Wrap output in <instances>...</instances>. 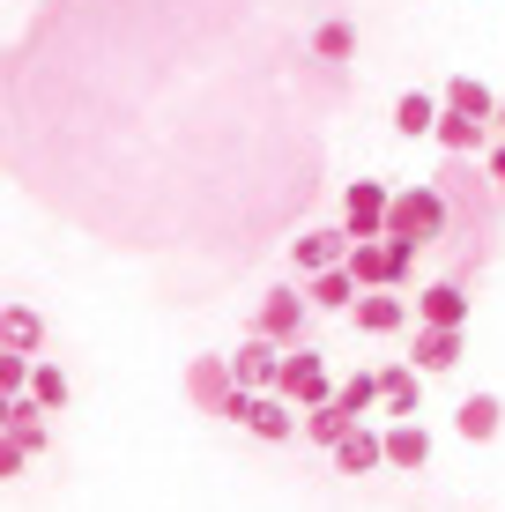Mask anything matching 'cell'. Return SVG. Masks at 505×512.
<instances>
[{
  "label": "cell",
  "instance_id": "obj_25",
  "mask_svg": "<svg viewBox=\"0 0 505 512\" xmlns=\"http://www.w3.org/2000/svg\"><path fill=\"white\" fill-rule=\"evenodd\" d=\"M335 401H342V409H350V416L364 423V416L379 409V372H350V379L335 386Z\"/></svg>",
  "mask_w": 505,
  "mask_h": 512
},
{
  "label": "cell",
  "instance_id": "obj_12",
  "mask_svg": "<svg viewBox=\"0 0 505 512\" xmlns=\"http://www.w3.org/2000/svg\"><path fill=\"white\" fill-rule=\"evenodd\" d=\"M350 320L364 334H402L409 327V297H394V290H364L357 305H350Z\"/></svg>",
  "mask_w": 505,
  "mask_h": 512
},
{
  "label": "cell",
  "instance_id": "obj_16",
  "mask_svg": "<svg viewBox=\"0 0 505 512\" xmlns=\"http://www.w3.org/2000/svg\"><path fill=\"white\" fill-rule=\"evenodd\" d=\"M416 320L424 327H468V290L461 282H431V290L416 297Z\"/></svg>",
  "mask_w": 505,
  "mask_h": 512
},
{
  "label": "cell",
  "instance_id": "obj_29",
  "mask_svg": "<svg viewBox=\"0 0 505 512\" xmlns=\"http://www.w3.org/2000/svg\"><path fill=\"white\" fill-rule=\"evenodd\" d=\"M491 179L505 186V141H491Z\"/></svg>",
  "mask_w": 505,
  "mask_h": 512
},
{
  "label": "cell",
  "instance_id": "obj_6",
  "mask_svg": "<svg viewBox=\"0 0 505 512\" xmlns=\"http://www.w3.org/2000/svg\"><path fill=\"white\" fill-rule=\"evenodd\" d=\"M342 231L350 238H387V186L379 179H350V193H342Z\"/></svg>",
  "mask_w": 505,
  "mask_h": 512
},
{
  "label": "cell",
  "instance_id": "obj_26",
  "mask_svg": "<svg viewBox=\"0 0 505 512\" xmlns=\"http://www.w3.org/2000/svg\"><path fill=\"white\" fill-rule=\"evenodd\" d=\"M312 52H320V60H350V52H357V23H342V15L320 23V30H312Z\"/></svg>",
  "mask_w": 505,
  "mask_h": 512
},
{
  "label": "cell",
  "instance_id": "obj_7",
  "mask_svg": "<svg viewBox=\"0 0 505 512\" xmlns=\"http://www.w3.org/2000/svg\"><path fill=\"white\" fill-rule=\"evenodd\" d=\"M186 401H194L201 416H223V401H231V357H194L186 364Z\"/></svg>",
  "mask_w": 505,
  "mask_h": 512
},
{
  "label": "cell",
  "instance_id": "obj_18",
  "mask_svg": "<svg viewBox=\"0 0 505 512\" xmlns=\"http://www.w3.org/2000/svg\"><path fill=\"white\" fill-rule=\"evenodd\" d=\"M357 275L350 268H320V275H305V305H327V312H350L357 305Z\"/></svg>",
  "mask_w": 505,
  "mask_h": 512
},
{
  "label": "cell",
  "instance_id": "obj_31",
  "mask_svg": "<svg viewBox=\"0 0 505 512\" xmlns=\"http://www.w3.org/2000/svg\"><path fill=\"white\" fill-rule=\"evenodd\" d=\"M0 431H8V394H0Z\"/></svg>",
  "mask_w": 505,
  "mask_h": 512
},
{
  "label": "cell",
  "instance_id": "obj_30",
  "mask_svg": "<svg viewBox=\"0 0 505 512\" xmlns=\"http://www.w3.org/2000/svg\"><path fill=\"white\" fill-rule=\"evenodd\" d=\"M491 134H498V141H505V97H498V112H491Z\"/></svg>",
  "mask_w": 505,
  "mask_h": 512
},
{
  "label": "cell",
  "instance_id": "obj_2",
  "mask_svg": "<svg viewBox=\"0 0 505 512\" xmlns=\"http://www.w3.org/2000/svg\"><path fill=\"white\" fill-rule=\"evenodd\" d=\"M342 268L357 275V290H402L416 275V245H394V238H357Z\"/></svg>",
  "mask_w": 505,
  "mask_h": 512
},
{
  "label": "cell",
  "instance_id": "obj_13",
  "mask_svg": "<svg viewBox=\"0 0 505 512\" xmlns=\"http://www.w3.org/2000/svg\"><path fill=\"white\" fill-rule=\"evenodd\" d=\"M416 401H424V372H416V364H387V372H379V409L394 423H409Z\"/></svg>",
  "mask_w": 505,
  "mask_h": 512
},
{
  "label": "cell",
  "instance_id": "obj_28",
  "mask_svg": "<svg viewBox=\"0 0 505 512\" xmlns=\"http://www.w3.org/2000/svg\"><path fill=\"white\" fill-rule=\"evenodd\" d=\"M23 468H30L23 438H8V431H0V483H8V475H23Z\"/></svg>",
  "mask_w": 505,
  "mask_h": 512
},
{
  "label": "cell",
  "instance_id": "obj_5",
  "mask_svg": "<svg viewBox=\"0 0 505 512\" xmlns=\"http://www.w3.org/2000/svg\"><path fill=\"white\" fill-rule=\"evenodd\" d=\"M275 379H283V342L246 334V342L231 349V386H246V394H275Z\"/></svg>",
  "mask_w": 505,
  "mask_h": 512
},
{
  "label": "cell",
  "instance_id": "obj_3",
  "mask_svg": "<svg viewBox=\"0 0 505 512\" xmlns=\"http://www.w3.org/2000/svg\"><path fill=\"white\" fill-rule=\"evenodd\" d=\"M275 394H283L290 409H320V401L335 394L327 357H320V349H283V379H275Z\"/></svg>",
  "mask_w": 505,
  "mask_h": 512
},
{
  "label": "cell",
  "instance_id": "obj_23",
  "mask_svg": "<svg viewBox=\"0 0 505 512\" xmlns=\"http://www.w3.org/2000/svg\"><path fill=\"white\" fill-rule=\"evenodd\" d=\"M439 104H446V112H468V119H491V112H498V97L483 90L476 75H454V82H446V97H439Z\"/></svg>",
  "mask_w": 505,
  "mask_h": 512
},
{
  "label": "cell",
  "instance_id": "obj_9",
  "mask_svg": "<svg viewBox=\"0 0 505 512\" xmlns=\"http://www.w3.org/2000/svg\"><path fill=\"white\" fill-rule=\"evenodd\" d=\"M327 453H335V468H342V475H372V468H387V446H379L372 423H350V431H342Z\"/></svg>",
  "mask_w": 505,
  "mask_h": 512
},
{
  "label": "cell",
  "instance_id": "obj_4",
  "mask_svg": "<svg viewBox=\"0 0 505 512\" xmlns=\"http://www.w3.org/2000/svg\"><path fill=\"white\" fill-rule=\"evenodd\" d=\"M305 290H290V282H275L268 297H260V312H253V334H268V342H283V349H298V334H305Z\"/></svg>",
  "mask_w": 505,
  "mask_h": 512
},
{
  "label": "cell",
  "instance_id": "obj_21",
  "mask_svg": "<svg viewBox=\"0 0 505 512\" xmlns=\"http://www.w3.org/2000/svg\"><path fill=\"white\" fill-rule=\"evenodd\" d=\"M8 438H23V453H30V461L45 453V409H38L30 394H15V401H8Z\"/></svg>",
  "mask_w": 505,
  "mask_h": 512
},
{
  "label": "cell",
  "instance_id": "obj_15",
  "mask_svg": "<svg viewBox=\"0 0 505 512\" xmlns=\"http://www.w3.org/2000/svg\"><path fill=\"white\" fill-rule=\"evenodd\" d=\"M498 423H505V401H498V394H468L461 409H454V431L468 438V446H491Z\"/></svg>",
  "mask_w": 505,
  "mask_h": 512
},
{
  "label": "cell",
  "instance_id": "obj_19",
  "mask_svg": "<svg viewBox=\"0 0 505 512\" xmlns=\"http://www.w3.org/2000/svg\"><path fill=\"white\" fill-rule=\"evenodd\" d=\"M253 438H268V446H283L290 431H298V409H290L283 394H253V416H246Z\"/></svg>",
  "mask_w": 505,
  "mask_h": 512
},
{
  "label": "cell",
  "instance_id": "obj_24",
  "mask_svg": "<svg viewBox=\"0 0 505 512\" xmlns=\"http://www.w3.org/2000/svg\"><path fill=\"white\" fill-rule=\"evenodd\" d=\"M30 401H38L45 416H60V409H67V372H60V364H45V357L30 364Z\"/></svg>",
  "mask_w": 505,
  "mask_h": 512
},
{
  "label": "cell",
  "instance_id": "obj_11",
  "mask_svg": "<svg viewBox=\"0 0 505 512\" xmlns=\"http://www.w3.org/2000/svg\"><path fill=\"white\" fill-rule=\"evenodd\" d=\"M379 446H387V468H402V475H416V468H424L431 461V431H424V423H387V431H379Z\"/></svg>",
  "mask_w": 505,
  "mask_h": 512
},
{
  "label": "cell",
  "instance_id": "obj_22",
  "mask_svg": "<svg viewBox=\"0 0 505 512\" xmlns=\"http://www.w3.org/2000/svg\"><path fill=\"white\" fill-rule=\"evenodd\" d=\"M439 127V97H424V90H409V97H394V134H431Z\"/></svg>",
  "mask_w": 505,
  "mask_h": 512
},
{
  "label": "cell",
  "instance_id": "obj_8",
  "mask_svg": "<svg viewBox=\"0 0 505 512\" xmlns=\"http://www.w3.org/2000/svg\"><path fill=\"white\" fill-rule=\"evenodd\" d=\"M461 349H468V327H416L409 364H416V372H454Z\"/></svg>",
  "mask_w": 505,
  "mask_h": 512
},
{
  "label": "cell",
  "instance_id": "obj_10",
  "mask_svg": "<svg viewBox=\"0 0 505 512\" xmlns=\"http://www.w3.org/2000/svg\"><path fill=\"white\" fill-rule=\"evenodd\" d=\"M350 231H305V238H290V260H298V275H320V268H342L350 260Z\"/></svg>",
  "mask_w": 505,
  "mask_h": 512
},
{
  "label": "cell",
  "instance_id": "obj_27",
  "mask_svg": "<svg viewBox=\"0 0 505 512\" xmlns=\"http://www.w3.org/2000/svg\"><path fill=\"white\" fill-rule=\"evenodd\" d=\"M30 364H38V357H23V349H0V394H30Z\"/></svg>",
  "mask_w": 505,
  "mask_h": 512
},
{
  "label": "cell",
  "instance_id": "obj_20",
  "mask_svg": "<svg viewBox=\"0 0 505 512\" xmlns=\"http://www.w3.org/2000/svg\"><path fill=\"white\" fill-rule=\"evenodd\" d=\"M350 423H357V416H350V409H342V401H335V394H327V401H320V409H298V431L312 438V446H335V438H342V431H350Z\"/></svg>",
  "mask_w": 505,
  "mask_h": 512
},
{
  "label": "cell",
  "instance_id": "obj_17",
  "mask_svg": "<svg viewBox=\"0 0 505 512\" xmlns=\"http://www.w3.org/2000/svg\"><path fill=\"white\" fill-rule=\"evenodd\" d=\"M0 349H23V357H38V349H45V312L0 305Z\"/></svg>",
  "mask_w": 505,
  "mask_h": 512
},
{
  "label": "cell",
  "instance_id": "obj_14",
  "mask_svg": "<svg viewBox=\"0 0 505 512\" xmlns=\"http://www.w3.org/2000/svg\"><path fill=\"white\" fill-rule=\"evenodd\" d=\"M431 134H439V149H446V156H476V149H491V119L446 112V104H439V127H431Z\"/></svg>",
  "mask_w": 505,
  "mask_h": 512
},
{
  "label": "cell",
  "instance_id": "obj_1",
  "mask_svg": "<svg viewBox=\"0 0 505 512\" xmlns=\"http://www.w3.org/2000/svg\"><path fill=\"white\" fill-rule=\"evenodd\" d=\"M439 231H446V193H439V186H402V193H387V238H394V245H416V253H424Z\"/></svg>",
  "mask_w": 505,
  "mask_h": 512
}]
</instances>
